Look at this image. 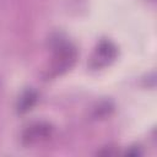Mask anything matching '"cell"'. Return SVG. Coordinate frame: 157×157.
Segmentation results:
<instances>
[{
	"mask_svg": "<svg viewBox=\"0 0 157 157\" xmlns=\"http://www.w3.org/2000/svg\"><path fill=\"white\" fill-rule=\"evenodd\" d=\"M52 70L54 74H63L69 70L76 61L77 52L76 48L65 38H61L59 34L52 39Z\"/></svg>",
	"mask_w": 157,
	"mask_h": 157,
	"instance_id": "cell-1",
	"label": "cell"
},
{
	"mask_svg": "<svg viewBox=\"0 0 157 157\" xmlns=\"http://www.w3.org/2000/svg\"><path fill=\"white\" fill-rule=\"evenodd\" d=\"M53 134V126L45 121H37L28 125L22 132V141L26 145H33L48 140Z\"/></svg>",
	"mask_w": 157,
	"mask_h": 157,
	"instance_id": "cell-2",
	"label": "cell"
},
{
	"mask_svg": "<svg viewBox=\"0 0 157 157\" xmlns=\"http://www.w3.org/2000/svg\"><path fill=\"white\" fill-rule=\"evenodd\" d=\"M118 54L117 47L107 39H103L98 43L94 54L92 56V66L93 67H102L112 63Z\"/></svg>",
	"mask_w": 157,
	"mask_h": 157,
	"instance_id": "cell-3",
	"label": "cell"
},
{
	"mask_svg": "<svg viewBox=\"0 0 157 157\" xmlns=\"http://www.w3.org/2000/svg\"><path fill=\"white\" fill-rule=\"evenodd\" d=\"M37 98H38V94H37V92L34 90L28 88V90L23 91L22 94L20 96L18 101H17V105H16L17 112L23 114V113L31 110L33 108V105L36 104Z\"/></svg>",
	"mask_w": 157,
	"mask_h": 157,
	"instance_id": "cell-4",
	"label": "cell"
}]
</instances>
